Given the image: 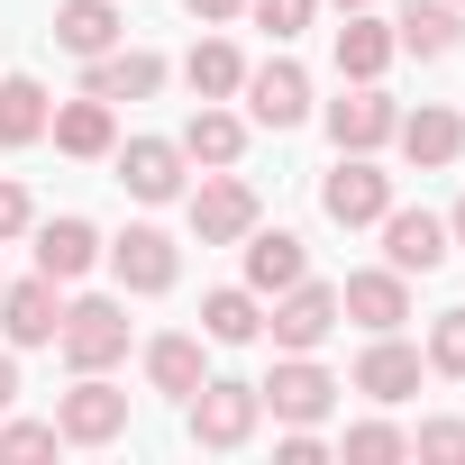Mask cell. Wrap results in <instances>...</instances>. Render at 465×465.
<instances>
[{"label": "cell", "instance_id": "cell-1", "mask_svg": "<svg viewBox=\"0 0 465 465\" xmlns=\"http://www.w3.org/2000/svg\"><path fill=\"white\" fill-rule=\"evenodd\" d=\"M55 347H64V365L74 374H110L119 356H128V311L119 302H64V329H55Z\"/></svg>", "mask_w": 465, "mask_h": 465}, {"label": "cell", "instance_id": "cell-2", "mask_svg": "<svg viewBox=\"0 0 465 465\" xmlns=\"http://www.w3.org/2000/svg\"><path fill=\"white\" fill-rule=\"evenodd\" d=\"M256 401H265L283 429H320V420H329V401H338V374H329V365H311V356H283V365L256 383Z\"/></svg>", "mask_w": 465, "mask_h": 465}, {"label": "cell", "instance_id": "cell-3", "mask_svg": "<svg viewBox=\"0 0 465 465\" xmlns=\"http://www.w3.org/2000/svg\"><path fill=\"white\" fill-rule=\"evenodd\" d=\"M256 420H265V401H256V383H210L201 374V392H192V447H247L256 438Z\"/></svg>", "mask_w": 465, "mask_h": 465}, {"label": "cell", "instance_id": "cell-4", "mask_svg": "<svg viewBox=\"0 0 465 465\" xmlns=\"http://www.w3.org/2000/svg\"><path fill=\"white\" fill-rule=\"evenodd\" d=\"M320 210H329L338 228H374V219L392 210V173H383L374 155H338V173L320 183Z\"/></svg>", "mask_w": 465, "mask_h": 465}, {"label": "cell", "instance_id": "cell-5", "mask_svg": "<svg viewBox=\"0 0 465 465\" xmlns=\"http://www.w3.org/2000/svg\"><path fill=\"white\" fill-rule=\"evenodd\" d=\"M55 429H64V447H110V438L128 429V392L101 383V374H83V383L55 401Z\"/></svg>", "mask_w": 465, "mask_h": 465}, {"label": "cell", "instance_id": "cell-6", "mask_svg": "<svg viewBox=\"0 0 465 465\" xmlns=\"http://www.w3.org/2000/svg\"><path fill=\"white\" fill-rule=\"evenodd\" d=\"M238 92H247V119H256V128H302V119H311V74H302L292 55L256 64Z\"/></svg>", "mask_w": 465, "mask_h": 465}, {"label": "cell", "instance_id": "cell-7", "mask_svg": "<svg viewBox=\"0 0 465 465\" xmlns=\"http://www.w3.org/2000/svg\"><path fill=\"white\" fill-rule=\"evenodd\" d=\"M329 329H338V292H329V283L302 274V283L274 292V347H283V356H311Z\"/></svg>", "mask_w": 465, "mask_h": 465}, {"label": "cell", "instance_id": "cell-8", "mask_svg": "<svg viewBox=\"0 0 465 465\" xmlns=\"http://www.w3.org/2000/svg\"><path fill=\"white\" fill-rule=\"evenodd\" d=\"M110 274H119L128 292H173L183 256H173L164 228H119V238H110Z\"/></svg>", "mask_w": 465, "mask_h": 465}, {"label": "cell", "instance_id": "cell-9", "mask_svg": "<svg viewBox=\"0 0 465 465\" xmlns=\"http://www.w3.org/2000/svg\"><path fill=\"white\" fill-rule=\"evenodd\" d=\"M0 329H10V347H55V329H64V292H55V274H28V283L0 292Z\"/></svg>", "mask_w": 465, "mask_h": 465}, {"label": "cell", "instance_id": "cell-10", "mask_svg": "<svg viewBox=\"0 0 465 465\" xmlns=\"http://www.w3.org/2000/svg\"><path fill=\"white\" fill-rule=\"evenodd\" d=\"M192 228H201V247H238L247 228H256V192H247L238 173H210V183L192 192Z\"/></svg>", "mask_w": 465, "mask_h": 465}, {"label": "cell", "instance_id": "cell-11", "mask_svg": "<svg viewBox=\"0 0 465 465\" xmlns=\"http://www.w3.org/2000/svg\"><path fill=\"white\" fill-rule=\"evenodd\" d=\"M383 265H392V274H438V265H447V219H429V210H383Z\"/></svg>", "mask_w": 465, "mask_h": 465}, {"label": "cell", "instance_id": "cell-12", "mask_svg": "<svg viewBox=\"0 0 465 465\" xmlns=\"http://www.w3.org/2000/svg\"><path fill=\"white\" fill-rule=\"evenodd\" d=\"M338 320H356V329H401V320H411V274H392V265H374V274H347V292H338Z\"/></svg>", "mask_w": 465, "mask_h": 465}, {"label": "cell", "instance_id": "cell-13", "mask_svg": "<svg viewBox=\"0 0 465 465\" xmlns=\"http://www.w3.org/2000/svg\"><path fill=\"white\" fill-rule=\"evenodd\" d=\"M392 119H401V110H392L374 83H356L347 101H329V137H338V155H374V146L392 137Z\"/></svg>", "mask_w": 465, "mask_h": 465}, {"label": "cell", "instance_id": "cell-14", "mask_svg": "<svg viewBox=\"0 0 465 465\" xmlns=\"http://www.w3.org/2000/svg\"><path fill=\"white\" fill-rule=\"evenodd\" d=\"M392 137H401V155L429 173V164H456L465 155V119L456 110H438V101H420V110H401L392 119Z\"/></svg>", "mask_w": 465, "mask_h": 465}, {"label": "cell", "instance_id": "cell-15", "mask_svg": "<svg viewBox=\"0 0 465 465\" xmlns=\"http://www.w3.org/2000/svg\"><path fill=\"white\" fill-rule=\"evenodd\" d=\"M356 392L365 401H411L420 392V347H401L392 329H374V347L356 356Z\"/></svg>", "mask_w": 465, "mask_h": 465}, {"label": "cell", "instance_id": "cell-16", "mask_svg": "<svg viewBox=\"0 0 465 465\" xmlns=\"http://www.w3.org/2000/svg\"><path fill=\"white\" fill-rule=\"evenodd\" d=\"M155 83H164V55H146V46H110V55H92V74H83L92 101H146Z\"/></svg>", "mask_w": 465, "mask_h": 465}, {"label": "cell", "instance_id": "cell-17", "mask_svg": "<svg viewBox=\"0 0 465 465\" xmlns=\"http://www.w3.org/2000/svg\"><path fill=\"white\" fill-rule=\"evenodd\" d=\"M119 183H128L137 201H173V192H183V146H173V137H128V146H119Z\"/></svg>", "mask_w": 465, "mask_h": 465}, {"label": "cell", "instance_id": "cell-18", "mask_svg": "<svg viewBox=\"0 0 465 465\" xmlns=\"http://www.w3.org/2000/svg\"><path fill=\"white\" fill-rule=\"evenodd\" d=\"M92 265H101V228H92V219H46V228H37V274L83 283Z\"/></svg>", "mask_w": 465, "mask_h": 465}, {"label": "cell", "instance_id": "cell-19", "mask_svg": "<svg viewBox=\"0 0 465 465\" xmlns=\"http://www.w3.org/2000/svg\"><path fill=\"white\" fill-rule=\"evenodd\" d=\"M302 274H311V256H302L292 228H247V292H283Z\"/></svg>", "mask_w": 465, "mask_h": 465}, {"label": "cell", "instance_id": "cell-20", "mask_svg": "<svg viewBox=\"0 0 465 465\" xmlns=\"http://www.w3.org/2000/svg\"><path fill=\"white\" fill-rule=\"evenodd\" d=\"M55 46L64 55H110L119 46V10H110V0H55Z\"/></svg>", "mask_w": 465, "mask_h": 465}, {"label": "cell", "instance_id": "cell-21", "mask_svg": "<svg viewBox=\"0 0 465 465\" xmlns=\"http://www.w3.org/2000/svg\"><path fill=\"white\" fill-rule=\"evenodd\" d=\"M401 46H392V28L383 19H365V10H347V28H338V74L347 83H383V64H392Z\"/></svg>", "mask_w": 465, "mask_h": 465}, {"label": "cell", "instance_id": "cell-22", "mask_svg": "<svg viewBox=\"0 0 465 465\" xmlns=\"http://www.w3.org/2000/svg\"><path fill=\"white\" fill-rule=\"evenodd\" d=\"M55 119V101L28 83V74H0V146H37Z\"/></svg>", "mask_w": 465, "mask_h": 465}, {"label": "cell", "instance_id": "cell-23", "mask_svg": "<svg viewBox=\"0 0 465 465\" xmlns=\"http://www.w3.org/2000/svg\"><path fill=\"white\" fill-rule=\"evenodd\" d=\"M173 146H183L192 164H238V146H247V119H228V110H210V101H201V110L183 119V137H173Z\"/></svg>", "mask_w": 465, "mask_h": 465}, {"label": "cell", "instance_id": "cell-24", "mask_svg": "<svg viewBox=\"0 0 465 465\" xmlns=\"http://www.w3.org/2000/svg\"><path fill=\"white\" fill-rule=\"evenodd\" d=\"M46 128H55V146H64V155H110V146H119V128H110V101H92V92H83V101H64Z\"/></svg>", "mask_w": 465, "mask_h": 465}, {"label": "cell", "instance_id": "cell-25", "mask_svg": "<svg viewBox=\"0 0 465 465\" xmlns=\"http://www.w3.org/2000/svg\"><path fill=\"white\" fill-rule=\"evenodd\" d=\"M392 46L401 55H447L456 46V0H411V10L392 19Z\"/></svg>", "mask_w": 465, "mask_h": 465}, {"label": "cell", "instance_id": "cell-26", "mask_svg": "<svg viewBox=\"0 0 465 465\" xmlns=\"http://www.w3.org/2000/svg\"><path fill=\"white\" fill-rule=\"evenodd\" d=\"M146 383L173 392V401H192V392H201V338H183V329L155 338V347H146Z\"/></svg>", "mask_w": 465, "mask_h": 465}, {"label": "cell", "instance_id": "cell-27", "mask_svg": "<svg viewBox=\"0 0 465 465\" xmlns=\"http://www.w3.org/2000/svg\"><path fill=\"white\" fill-rule=\"evenodd\" d=\"M201 338H219V347H247V338H265V311H256V292H210V302H201Z\"/></svg>", "mask_w": 465, "mask_h": 465}, {"label": "cell", "instance_id": "cell-28", "mask_svg": "<svg viewBox=\"0 0 465 465\" xmlns=\"http://www.w3.org/2000/svg\"><path fill=\"white\" fill-rule=\"evenodd\" d=\"M183 83H192L201 101H228V92L247 83V64H238V46H228V37H201V46H192V64H183Z\"/></svg>", "mask_w": 465, "mask_h": 465}, {"label": "cell", "instance_id": "cell-29", "mask_svg": "<svg viewBox=\"0 0 465 465\" xmlns=\"http://www.w3.org/2000/svg\"><path fill=\"white\" fill-rule=\"evenodd\" d=\"M55 447H64V429H55V420H0V456H10V465L55 456Z\"/></svg>", "mask_w": 465, "mask_h": 465}, {"label": "cell", "instance_id": "cell-30", "mask_svg": "<svg viewBox=\"0 0 465 465\" xmlns=\"http://www.w3.org/2000/svg\"><path fill=\"white\" fill-rule=\"evenodd\" d=\"M347 456H356V465H392V456H411V438H401L392 420H356V429H347Z\"/></svg>", "mask_w": 465, "mask_h": 465}, {"label": "cell", "instance_id": "cell-31", "mask_svg": "<svg viewBox=\"0 0 465 465\" xmlns=\"http://www.w3.org/2000/svg\"><path fill=\"white\" fill-rule=\"evenodd\" d=\"M411 456H429V465H465V420H420Z\"/></svg>", "mask_w": 465, "mask_h": 465}, {"label": "cell", "instance_id": "cell-32", "mask_svg": "<svg viewBox=\"0 0 465 465\" xmlns=\"http://www.w3.org/2000/svg\"><path fill=\"white\" fill-rule=\"evenodd\" d=\"M429 365H438V374H465V311H438V329H429Z\"/></svg>", "mask_w": 465, "mask_h": 465}, {"label": "cell", "instance_id": "cell-33", "mask_svg": "<svg viewBox=\"0 0 465 465\" xmlns=\"http://www.w3.org/2000/svg\"><path fill=\"white\" fill-rule=\"evenodd\" d=\"M247 10H256V28H274V37H302L320 0H247Z\"/></svg>", "mask_w": 465, "mask_h": 465}, {"label": "cell", "instance_id": "cell-34", "mask_svg": "<svg viewBox=\"0 0 465 465\" xmlns=\"http://www.w3.org/2000/svg\"><path fill=\"white\" fill-rule=\"evenodd\" d=\"M19 228H28V192L0 173V238H19Z\"/></svg>", "mask_w": 465, "mask_h": 465}, {"label": "cell", "instance_id": "cell-35", "mask_svg": "<svg viewBox=\"0 0 465 465\" xmlns=\"http://www.w3.org/2000/svg\"><path fill=\"white\" fill-rule=\"evenodd\" d=\"M320 456H329L320 429H292V438H283V465H320Z\"/></svg>", "mask_w": 465, "mask_h": 465}, {"label": "cell", "instance_id": "cell-36", "mask_svg": "<svg viewBox=\"0 0 465 465\" xmlns=\"http://www.w3.org/2000/svg\"><path fill=\"white\" fill-rule=\"evenodd\" d=\"M183 10H192L201 28H219V19H238V10H247V0H183Z\"/></svg>", "mask_w": 465, "mask_h": 465}, {"label": "cell", "instance_id": "cell-37", "mask_svg": "<svg viewBox=\"0 0 465 465\" xmlns=\"http://www.w3.org/2000/svg\"><path fill=\"white\" fill-rule=\"evenodd\" d=\"M19 401V365H10V347H0V411Z\"/></svg>", "mask_w": 465, "mask_h": 465}, {"label": "cell", "instance_id": "cell-38", "mask_svg": "<svg viewBox=\"0 0 465 465\" xmlns=\"http://www.w3.org/2000/svg\"><path fill=\"white\" fill-rule=\"evenodd\" d=\"M447 247H465V201H456V210H447Z\"/></svg>", "mask_w": 465, "mask_h": 465}, {"label": "cell", "instance_id": "cell-39", "mask_svg": "<svg viewBox=\"0 0 465 465\" xmlns=\"http://www.w3.org/2000/svg\"><path fill=\"white\" fill-rule=\"evenodd\" d=\"M338 10H374V0H338Z\"/></svg>", "mask_w": 465, "mask_h": 465}, {"label": "cell", "instance_id": "cell-40", "mask_svg": "<svg viewBox=\"0 0 465 465\" xmlns=\"http://www.w3.org/2000/svg\"><path fill=\"white\" fill-rule=\"evenodd\" d=\"M456 10H465V0H456Z\"/></svg>", "mask_w": 465, "mask_h": 465}]
</instances>
